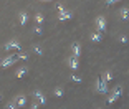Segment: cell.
I'll return each mask as SVG.
<instances>
[{
	"instance_id": "7",
	"label": "cell",
	"mask_w": 129,
	"mask_h": 109,
	"mask_svg": "<svg viewBox=\"0 0 129 109\" xmlns=\"http://www.w3.org/2000/svg\"><path fill=\"white\" fill-rule=\"evenodd\" d=\"M103 38H104V33H101V31H98V30L91 31V35H89V40H91L93 43H96V45L103 42Z\"/></svg>"
},
{
	"instance_id": "26",
	"label": "cell",
	"mask_w": 129,
	"mask_h": 109,
	"mask_svg": "<svg viewBox=\"0 0 129 109\" xmlns=\"http://www.w3.org/2000/svg\"><path fill=\"white\" fill-rule=\"evenodd\" d=\"M30 109H40V106H38V102H35V104H31Z\"/></svg>"
},
{
	"instance_id": "27",
	"label": "cell",
	"mask_w": 129,
	"mask_h": 109,
	"mask_svg": "<svg viewBox=\"0 0 129 109\" xmlns=\"http://www.w3.org/2000/svg\"><path fill=\"white\" fill-rule=\"evenodd\" d=\"M0 101H2V94H0Z\"/></svg>"
},
{
	"instance_id": "22",
	"label": "cell",
	"mask_w": 129,
	"mask_h": 109,
	"mask_svg": "<svg viewBox=\"0 0 129 109\" xmlns=\"http://www.w3.org/2000/svg\"><path fill=\"white\" fill-rule=\"evenodd\" d=\"M33 33L38 35V37H42V35H43V28H42V26H35V28H33Z\"/></svg>"
},
{
	"instance_id": "24",
	"label": "cell",
	"mask_w": 129,
	"mask_h": 109,
	"mask_svg": "<svg viewBox=\"0 0 129 109\" xmlns=\"http://www.w3.org/2000/svg\"><path fill=\"white\" fill-rule=\"evenodd\" d=\"M56 8H58V12H60V13H61L63 10H66V8H64V5L61 4V2H58V4H56Z\"/></svg>"
},
{
	"instance_id": "3",
	"label": "cell",
	"mask_w": 129,
	"mask_h": 109,
	"mask_svg": "<svg viewBox=\"0 0 129 109\" xmlns=\"http://www.w3.org/2000/svg\"><path fill=\"white\" fill-rule=\"evenodd\" d=\"M96 91L99 94H109V88H108V83L103 79V76H99L96 79Z\"/></svg>"
},
{
	"instance_id": "20",
	"label": "cell",
	"mask_w": 129,
	"mask_h": 109,
	"mask_svg": "<svg viewBox=\"0 0 129 109\" xmlns=\"http://www.w3.org/2000/svg\"><path fill=\"white\" fill-rule=\"evenodd\" d=\"M5 109H20L18 106L15 104V101H10V102H7V106H5Z\"/></svg>"
},
{
	"instance_id": "25",
	"label": "cell",
	"mask_w": 129,
	"mask_h": 109,
	"mask_svg": "<svg viewBox=\"0 0 129 109\" xmlns=\"http://www.w3.org/2000/svg\"><path fill=\"white\" fill-rule=\"evenodd\" d=\"M116 4V0H108L106 2V7H111V5H114Z\"/></svg>"
},
{
	"instance_id": "18",
	"label": "cell",
	"mask_w": 129,
	"mask_h": 109,
	"mask_svg": "<svg viewBox=\"0 0 129 109\" xmlns=\"http://www.w3.org/2000/svg\"><path fill=\"white\" fill-rule=\"evenodd\" d=\"M33 51L37 53L38 56H43V48H42V45H37V43H35V45H33Z\"/></svg>"
},
{
	"instance_id": "12",
	"label": "cell",
	"mask_w": 129,
	"mask_h": 109,
	"mask_svg": "<svg viewBox=\"0 0 129 109\" xmlns=\"http://www.w3.org/2000/svg\"><path fill=\"white\" fill-rule=\"evenodd\" d=\"M28 20H30V15H28L27 12H23V10H22V12L18 13V23H20L22 26H25V25L28 23Z\"/></svg>"
},
{
	"instance_id": "6",
	"label": "cell",
	"mask_w": 129,
	"mask_h": 109,
	"mask_svg": "<svg viewBox=\"0 0 129 109\" xmlns=\"http://www.w3.org/2000/svg\"><path fill=\"white\" fill-rule=\"evenodd\" d=\"M33 98L37 99L38 106H46V98H45V94L42 93V91H33Z\"/></svg>"
},
{
	"instance_id": "28",
	"label": "cell",
	"mask_w": 129,
	"mask_h": 109,
	"mask_svg": "<svg viewBox=\"0 0 129 109\" xmlns=\"http://www.w3.org/2000/svg\"><path fill=\"white\" fill-rule=\"evenodd\" d=\"M96 109H103V107H96Z\"/></svg>"
},
{
	"instance_id": "2",
	"label": "cell",
	"mask_w": 129,
	"mask_h": 109,
	"mask_svg": "<svg viewBox=\"0 0 129 109\" xmlns=\"http://www.w3.org/2000/svg\"><path fill=\"white\" fill-rule=\"evenodd\" d=\"M4 50L13 55V51H18V53L22 51V45H20L18 40H10V42H7V43L4 45Z\"/></svg>"
},
{
	"instance_id": "11",
	"label": "cell",
	"mask_w": 129,
	"mask_h": 109,
	"mask_svg": "<svg viewBox=\"0 0 129 109\" xmlns=\"http://www.w3.org/2000/svg\"><path fill=\"white\" fill-rule=\"evenodd\" d=\"M71 55H73V56H76V58L81 56V43H78V42L71 43Z\"/></svg>"
},
{
	"instance_id": "19",
	"label": "cell",
	"mask_w": 129,
	"mask_h": 109,
	"mask_svg": "<svg viewBox=\"0 0 129 109\" xmlns=\"http://www.w3.org/2000/svg\"><path fill=\"white\" fill-rule=\"evenodd\" d=\"M17 58H18L20 61H27V60H28V53H23V51H20L18 55H17Z\"/></svg>"
},
{
	"instance_id": "10",
	"label": "cell",
	"mask_w": 129,
	"mask_h": 109,
	"mask_svg": "<svg viewBox=\"0 0 129 109\" xmlns=\"http://www.w3.org/2000/svg\"><path fill=\"white\" fill-rule=\"evenodd\" d=\"M66 63H68V66L71 68V69H78L80 68V58H76V56H70L68 60H66Z\"/></svg>"
},
{
	"instance_id": "29",
	"label": "cell",
	"mask_w": 129,
	"mask_h": 109,
	"mask_svg": "<svg viewBox=\"0 0 129 109\" xmlns=\"http://www.w3.org/2000/svg\"><path fill=\"white\" fill-rule=\"evenodd\" d=\"M0 63H2V58H0Z\"/></svg>"
},
{
	"instance_id": "9",
	"label": "cell",
	"mask_w": 129,
	"mask_h": 109,
	"mask_svg": "<svg viewBox=\"0 0 129 109\" xmlns=\"http://www.w3.org/2000/svg\"><path fill=\"white\" fill-rule=\"evenodd\" d=\"M13 101H15V104L18 106V107H25V106H27V102H28V98L25 96V94H18Z\"/></svg>"
},
{
	"instance_id": "21",
	"label": "cell",
	"mask_w": 129,
	"mask_h": 109,
	"mask_svg": "<svg viewBox=\"0 0 129 109\" xmlns=\"http://www.w3.org/2000/svg\"><path fill=\"white\" fill-rule=\"evenodd\" d=\"M118 40H119V43H121V45H127V42H129V38L126 37V35H121Z\"/></svg>"
},
{
	"instance_id": "23",
	"label": "cell",
	"mask_w": 129,
	"mask_h": 109,
	"mask_svg": "<svg viewBox=\"0 0 129 109\" xmlns=\"http://www.w3.org/2000/svg\"><path fill=\"white\" fill-rule=\"evenodd\" d=\"M71 81H75V83H83L81 76H78V75H73V76H71Z\"/></svg>"
},
{
	"instance_id": "4",
	"label": "cell",
	"mask_w": 129,
	"mask_h": 109,
	"mask_svg": "<svg viewBox=\"0 0 129 109\" xmlns=\"http://www.w3.org/2000/svg\"><path fill=\"white\" fill-rule=\"evenodd\" d=\"M94 25H96V30L101 31V33H104V31L108 30V22H106V18H104L103 15H98L94 18Z\"/></svg>"
},
{
	"instance_id": "1",
	"label": "cell",
	"mask_w": 129,
	"mask_h": 109,
	"mask_svg": "<svg viewBox=\"0 0 129 109\" xmlns=\"http://www.w3.org/2000/svg\"><path fill=\"white\" fill-rule=\"evenodd\" d=\"M121 96H122V86H121V84H118V86H116L109 94H108V104L116 102L119 98H121Z\"/></svg>"
},
{
	"instance_id": "15",
	"label": "cell",
	"mask_w": 129,
	"mask_h": 109,
	"mask_svg": "<svg viewBox=\"0 0 129 109\" xmlns=\"http://www.w3.org/2000/svg\"><path fill=\"white\" fill-rule=\"evenodd\" d=\"M33 20H35V23H37V26H42V23L45 22V17H43V13H35V17H33Z\"/></svg>"
},
{
	"instance_id": "5",
	"label": "cell",
	"mask_w": 129,
	"mask_h": 109,
	"mask_svg": "<svg viewBox=\"0 0 129 109\" xmlns=\"http://www.w3.org/2000/svg\"><path fill=\"white\" fill-rule=\"evenodd\" d=\"M17 61H18V58H17V55H8L7 58H4V60H2V63H0V66H2V68H10L12 64H15Z\"/></svg>"
},
{
	"instance_id": "13",
	"label": "cell",
	"mask_w": 129,
	"mask_h": 109,
	"mask_svg": "<svg viewBox=\"0 0 129 109\" xmlns=\"http://www.w3.org/2000/svg\"><path fill=\"white\" fill-rule=\"evenodd\" d=\"M118 13H119V18H121L122 22H127L129 20V8L127 7H121Z\"/></svg>"
},
{
	"instance_id": "8",
	"label": "cell",
	"mask_w": 129,
	"mask_h": 109,
	"mask_svg": "<svg viewBox=\"0 0 129 109\" xmlns=\"http://www.w3.org/2000/svg\"><path fill=\"white\" fill-rule=\"evenodd\" d=\"M73 15H75L73 10H68V8H66V10H63L60 15H58V18H60V22H70V20L73 18Z\"/></svg>"
},
{
	"instance_id": "16",
	"label": "cell",
	"mask_w": 129,
	"mask_h": 109,
	"mask_svg": "<svg viewBox=\"0 0 129 109\" xmlns=\"http://www.w3.org/2000/svg\"><path fill=\"white\" fill-rule=\"evenodd\" d=\"M27 75H28V68H27V66H22V68H18V71H17V78H18V79L25 78Z\"/></svg>"
},
{
	"instance_id": "17",
	"label": "cell",
	"mask_w": 129,
	"mask_h": 109,
	"mask_svg": "<svg viewBox=\"0 0 129 109\" xmlns=\"http://www.w3.org/2000/svg\"><path fill=\"white\" fill-rule=\"evenodd\" d=\"M53 96H55V98H63V96H64V89L61 86L55 88V89H53Z\"/></svg>"
},
{
	"instance_id": "14",
	"label": "cell",
	"mask_w": 129,
	"mask_h": 109,
	"mask_svg": "<svg viewBox=\"0 0 129 109\" xmlns=\"http://www.w3.org/2000/svg\"><path fill=\"white\" fill-rule=\"evenodd\" d=\"M103 79H104V81H106V83L109 84L111 81L114 79V73L111 71V69H106V71H104V75H103Z\"/></svg>"
}]
</instances>
